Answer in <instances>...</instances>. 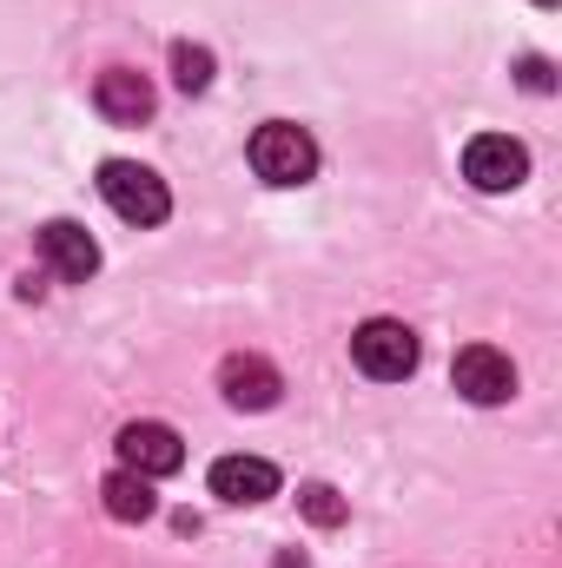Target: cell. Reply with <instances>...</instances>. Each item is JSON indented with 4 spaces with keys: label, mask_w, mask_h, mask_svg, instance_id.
<instances>
[{
    "label": "cell",
    "mask_w": 562,
    "mask_h": 568,
    "mask_svg": "<svg viewBox=\"0 0 562 568\" xmlns=\"http://www.w3.org/2000/svg\"><path fill=\"white\" fill-rule=\"evenodd\" d=\"M212 47H192V40H179L172 47V80H179V93H205L212 87Z\"/></svg>",
    "instance_id": "obj_12"
},
{
    "label": "cell",
    "mask_w": 562,
    "mask_h": 568,
    "mask_svg": "<svg viewBox=\"0 0 562 568\" xmlns=\"http://www.w3.org/2000/svg\"><path fill=\"white\" fill-rule=\"evenodd\" d=\"M245 159H252V172L265 185H311L318 179V140L304 126H291V120H265L245 145Z\"/></svg>",
    "instance_id": "obj_2"
},
{
    "label": "cell",
    "mask_w": 562,
    "mask_h": 568,
    "mask_svg": "<svg viewBox=\"0 0 562 568\" xmlns=\"http://www.w3.org/2000/svg\"><path fill=\"white\" fill-rule=\"evenodd\" d=\"M40 258H47L53 278H67V284H87L93 272H100V245H93V232L73 225V219L40 225Z\"/></svg>",
    "instance_id": "obj_6"
},
{
    "label": "cell",
    "mask_w": 562,
    "mask_h": 568,
    "mask_svg": "<svg viewBox=\"0 0 562 568\" xmlns=\"http://www.w3.org/2000/svg\"><path fill=\"white\" fill-rule=\"evenodd\" d=\"M100 199H107L127 225H140V232H152V225L172 219L165 179H159L152 165H133V159H107V165H100Z\"/></svg>",
    "instance_id": "obj_1"
},
{
    "label": "cell",
    "mask_w": 562,
    "mask_h": 568,
    "mask_svg": "<svg viewBox=\"0 0 562 568\" xmlns=\"http://www.w3.org/2000/svg\"><path fill=\"white\" fill-rule=\"evenodd\" d=\"M351 357H358L364 377H378V384H404V377L418 371V331L398 324V317H364V324L351 331Z\"/></svg>",
    "instance_id": "obj_3"
},
{
    "label": "cell",
    "mask_w": 562,
    "mask_h": 568,
    "mask_svg": "<svg viewBox=\"0 0 562 568\" xmlns=\"http://www.w3.org/2000/svg\"><path fill=\"white\" fill-rule=\"evenodd\" d=\"M113 449H120V469H133V476H172L179 463H185V449H179V436L165 424H127L113 436Z\"/></svg>",
    "instance_id": "obj_7"
},
{
    "label": "cell",
    "mask_w": 562,
    "mask_h": 568,
    "mask_svg": "<svg viewBox=\"0 0 562 568\" xmlns=\"http://www.w3.org/2000/svg\"><path fill=\"white\" fill-rule=\"evenodd\" d=\"M516 80H523V87H530V93H550V87H556V67H550V60H543V53H530V60H523V67H516Z\"/></svg>",
    "instance_id": "obj_14"
},
{
    "label": "cell",
    "mask_w": 562,
    "mask_h": 568,
    "mask_svg": "<svg viewBox=\"0 0 562 568\" xmlns=\"http://www.w3.org/2000/svg\"><path fill=\"white\" fill-rule=\"evenodd\" d=\"M93 106H100L113 126H145L152 106H159V93H152V80L133 73V67H107L100 87H93Z\"/></svg>",
    "instance_id": "obj_9"
},
{
    "label": "cell",
    "mask_w": 562,
    "mask_h": 568,
    "mask_svg": "<svg viewBox=\"0 0 562 568\" xmlns=\"http://www.w3.org/2000/svg\"><path fill=\"white\" fill-rule=\"evenodd\" d=\"M450 377H456V390H463L470 404H483V410L516 397V364H510L503 351H490V344H463L456 364H450Z\"/></svg>",
    "instance_id": "obj_5"
},
{
    "label": "cell",
    "mask_w": 562,
    "mask_h": 568,
    "mask_svg": "<svg viewBox=\"0 0 562 568\" xmlns=\"http://www.w3.org/2000/svg\"><path fill=\"white\" fill-rule=\"evenodd\" d=\"M219 390H225L232 410H272L279 390H284V377L265 357H225V364H219Z\"/></svg>",
    "instance_id": "obj_10"
},
{
    "label": "cell",
    "mask_w": 562,
    "mask_h": 568,
    "mask_svg": "<svg viewBox=\"0 0 562 568\" xmlns=\"http://www.w3.org/2000/svg\"><path fill=\"white\" fill-rule=\"evenodd\" d=\"M212 496L232 503V509L272 503V496H279V469H272L265 456H219V463H212Z\"/></svg>",
    "instance_id": "obj_8"
},
{
    "label": "cell",
    "mask_w": 562,
    "mask_h": 568,
    "mask_svg": "<svg viewBox=\"0 0 562 568\" xmlns=\"http://www.w3.org/2000/svg\"><path fill=\"white\" fill-rule=\"evenodd\" d=\"M298 503H304V516H311L318 529H338V523H344V496H338L331 483H311V489H304Z\"/></svg>",
    "instance_id": "obj_13"
},
{
    "label": "cell",
    "mask_w": 562,
    "mask_h": 568,
    "mask_svg": "<svg viewBox=\"0 0 562 568\" xmlns=\"http://www.w3.org/2000/svg\"><path fill=\"white\" fill-rule=\"evenodd\" d=\"M536 7H556V0H536Z\"/></svg>",
    "instance_id": "obj_15"
},
{
    "label": "cell",
    "mask_w": 562,
    "mask_h": 568,
    "mask_svg": "<svg viewBox=\"0 0 562 568\" xmlns=\"http://www.w3.org/2000/svg\"><path fill=\"white\" fill-rule=\"evenodd\" d=\"M100 503H107V516H113V523H145V516L159 509L152 483H145V476H133V469H113V476L100 483Z\"/></svg>",
    "instance_id": "obj_11"
},
{
    "label": "cell",
    "mask_w": 562,
    "mask_h": 568,
    "mask_svg": "<svg viewBox=\"0 0 562 568\" xmlns=\"http://www.w3.org/2000/svg\"><path fill=\"white\" fill-rule=\"evenodd\" d=\"M463 179L476 192H516L530 179V152L510 140V133H483V140L463 145Z\"/></svg>",
    "instance_id": "obj_4"
}]
</instances>
